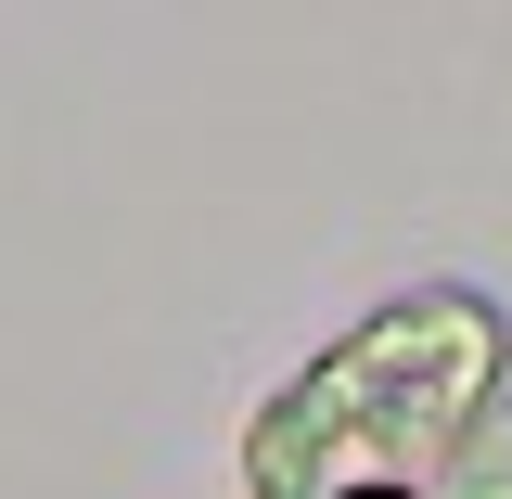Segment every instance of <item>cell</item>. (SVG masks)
Returning <instances> with one entry per match:
<instances>
[{
  "label": "cell",
  "instance_id": "obj_2",
  "mask_svg": "<svg viewBox=\"0 0 512 499\" xmlns=\"http://www.w3.org/2000/svg\"><path fill=\"white\" fill-rule=\"evenodd\" d=\"M423 499H512V397H500L461 448H448V474H436Z\"/></svg>",
  "mask_w": 512,
  "mask_h": 499
},
{
  "label": "cell",
  "instance_id": "obj_1",
  "mask_svg": "<svg viewBox=\"0 0 512 499\" xmlns=\"http://www.w3.org/2000/svg\"><path fill=\"white\" fill-rule=\"evenodd\" d=\"M512 397V320L487 282H410L333 333L244 423V499H423L448 448Z\"/></svg>",
  "mask_w": 512,
  "mask_h": 499
}]
</instances>
